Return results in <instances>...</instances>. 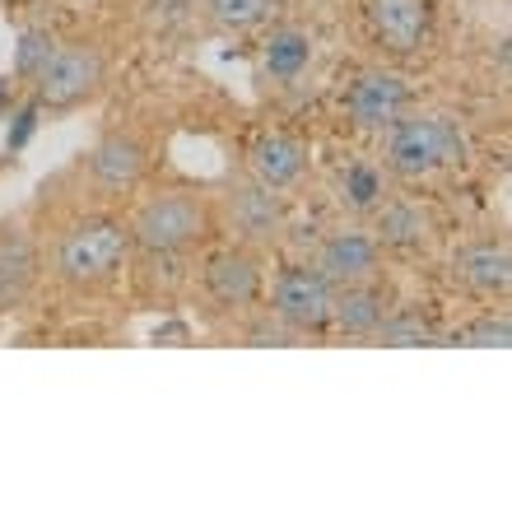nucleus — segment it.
I'll return each instance as SVG.
<instances>
[{
	"instance_id": "nucleus-7",
	"label": "nucleus",
	"mask_w": 512,
	"mask_h": 512,
	"mask_svg": "<svg viewBox=\"0 0 512 512\" xmlns=\"http://www.w3.org/2000/svg\"><path fill=\"white\" fill-rule=\"evenodd\" d=\"M378 238H368V233H331L322 243V270L331 284H364L378 275Z\"/></svg>"
},
{
	"instance_id": "nucleus-15",
	"label": "nucleus",
	"mask_w": 512,
	"mask_h": 512,
	"mask_svg": "<svg viewBox=\"0 0 512 512\" xmlns=\"http://www.w3.org/2000/svg\"><path fill=\"white\" fill-rule=\"evenodd\" d=\"M382 317H387V303H382L378 289H368V280L340 284V294L331 298V322L340 331H350V336H373Z\"/></svg>"
},
{
	"instance_id": "nucleus-21",
	"label": "nucleus",
	"mask_w": 512,
	"mask_h": 512,
	"mask_svg": "<svg viewBox=\"0 0 512 512\" xmlns=\"http://www.w3.org/2000/svg\"><path fill=\"white\" fill-rule=\"evenodd\" d=\"M373 336H382L387 345H433V340H438V331H433V326H424L419 317H382Z\"/></svg>"
},
{
	"instance_id": "nucleus-16",
	"label": "nucleus",
	"mask_w": 512,
	"mask_h": 512,
	"mask_svg": "<svg viewBox=\"0 0 512 512\" xmlns=\"http://www.w3.org/2000/svg\"><path fill=\"white\" fill-rule=\"evenodd\" d=\"M312 61V42L308 33H298V28H280V33H270L266 42V70L275 80H298Z\"/></svg>"
},
{
	"instance_id": "nucleus-5",
	"label": "nucleus",
	"mask_w": 512,
	"mask_h": 512,
	"mask_svg": "<svg viewBox=\"0 0 512 512\" xmlns=\"http://www.w3.org/2000/svg\"><path fill=\"white\" fill-rule=\"evenodd\" d=\"M331 298H336V284L326 280L322 270L294 266L275 284V317L289 331H317V326L331 322Z\"/></svg>"
},
{
	"instance_id": "nucleus-22",
	"label": "nucleus",
	"mask_w": 512,
	"mask_h": 512,
	"mask_svg": "<svg viewBox=\"0 0 512 512\" xmlns=\"http://www.w3.org/2000/svg\"><path fill=\"white\" fill-rule=\"evenodd\" d=\"M457 340H466V345H494V350H503L512 340V326L508 317H485V322H475L471 331H461Z\"/></svg>"
},
{
	"instance_id": "nucleus-4",
	"label": "nucleus",
	"mask_w": 512,
	"mask_h": 512,
	"mask_svg": "<svg viewBox=\"0 0 512 512\" xmlns=\"http://www.w3.org/2000/svg\"><path fill=\"white\" fill-rule=\"evenodd\" d=\"M33 84H38V103H47L52 112H70L103 89V56L94 47H84V42L56 47Z\"/></svg>"
},
{
	"instance_id": "nucleus-20",
	"label": "nucleus",
	"mask_w": 512,
	"mask_h": 512,
	"mask_svg": "<svg viewBox=\"0 0 512 512\" xmlns=\"http://www.w3.org/2000/svg\"><path fill=\"white\" fill-rule=\"evenodd\" d=\"M382 201V173L373 163H350L345 173V205L350 210H373Z\"/></svg>"
},
{
	"instance_id": "nucleus-19",
	"label": "nucleus",
	"mask_w": 512,
	"mask_h": 512,
	"mask_svg": "<svg viewBox=\"0 0 512 512\" xmlns=\"http://www.w3.org/2000/svg\"><path fill=\"white\" fill-rule=\"evenodd\" d=\"M52 52H56L52 33H42V28H28L24 38H19V52H14V75H19V80H38L42 66L52 61Z\"/></svg>"
},
{
	"instance_id": "nucleus-14",
	"label": "nucleus",
	"mask_w": 512,
	"mask_h": 512,
	"mask_svg": "<svg viewBox=\"0 0 512 512\" xmlns=\"http://www.w3.org/2000/svg\"><path fill=\"white\" fill-rule=\"evenodd\" d=\"M457 275L466 289H475V294H508V284H512V256L508 247H494V243H475L466 247V252L457 256Z\"/></svg>"
},
{
	"instance_id": "nucleus-13",
	"label": "nucleus",
	"mask_w": 512,
	"mask_h": 512,
	"mask_svg": "<svg viewBox=\"0 0 512 512\" xmlns=\"http://www.w3.org/2000/svg\"><path fill=\"white\" fill-rule=\"evenodd\" d=\"M303 163H308V149L298 145V140H289V135H261L252 145V173L270 191L294 187L298 177H303Z\"/></svg>"
},
{
	"instance_id": "nucleus-2",
	"label": "nucleus",
	"mask_w": 512,
	"mask_h": 512,
	"mask_svg": "<svg viewBox=\"0 0 512 512\" xmlns=\"http://www.w3.org/2000/svg\"><path fill=\"white\" fill-rule=\"evenodd\" d=\"M126 252H131V229H122L117 219H80L61 233L56 243V270L66 284H103L122 270Z\"/></svg>"
},
{
	"instance_id": "nucleus-12",
	"label": "nucleus",
	"mask_w": 512,
	"mask_h": 512,
	"mask_svg": "<svg viewBox=\"0 0 512 512\" xmlns=\"http://www.w3.org/2000/svg\"><path fill=\"white\" fill-rule=\"evenodd\" d=\"M38 280V252L19 229L0 233V312L19 308Z\"/></svg>"
},
{
	"instance_id": "nucleus-11",
	"label": "nucleus",
	"mask_w": 512,
	"mask_h": 512,
	"mask_svg": "<svg viewBox=\"0 0 512 512\" xmlns=\"http://www.w3.org/2000/svg\"><path fill=\"white\" fill-rule=\"evenodd\" d=\"M229 215L238 224V233H247L252 243H270L284 224L280 196L266 187V182H243V187L229 196Z\"/></svg>"
},
{
	"instance_id": "nucleus-17",
	"label": "nucleus",
	"mask_w": 512,
	"mask_h": 512,
	"mask_svg": "<svg viewBox=\"0 0 512 512\" xmlns=\"http://www.w3.org/2000/svg\"><path fill=\"white\" fill-rule=\"evenodd\" d=\"M378 238L387 247H419L424 238H429V219L419 215V205H410V201H391V205H382V215H378Z\"/></svg>"
},
{
	"instance_id": "nucleus-3",
	"label": "nucleus",
	"mask_w": 512,
	"mask_h": 512,
	"mask_svg": "<svg viewBox=\"0 0 512 512\" xmlns=\"http://www.w3.org/2000/svg\"><path fill=\"white\" fill-rule=\"evenodd\" d=\"M201 238H205V205L196 196H187V191L154 196L149 205H140V215L131 224V243L149 256L187 252Z\"/></svg>"
},
{
	"instance_id": "nucleus-8",
	"label": "nucleus",
	"mask_w": 512,
	"mask_h": 512,
	"mask_svg": "<svg viewBox=\"0 0 512 512\" xmlns=\"http://www.w3.org/2000/svg\"><path fill=\"white\" fill-rule=\"evenodd\" d=\"M368 14L391 52H419L429 42V0H373Z\"/></svg>"
},
{
	"instance_id": "nucleus-1",
	"label": "nucleus",
	"mask_w": 512,
	"mask_h": 512,
	"mask_svg": "<svg viewBox=\"0 0 512 512\" xmlns=\"http://www.w3.org/2000/svg\"><path fill=\"white\" fill-rule=\"evenodd\" d=\"M387 131V163L396 177H429L466 163V135L447 117H396Z\"/></svg>"
},
{
	"instance_id": "nucleus-6",
	"label": "nucleus",
	"mask_w": 512,
	"mask_h": 512,
	"mask_svg": "<svg viewBox=\"0 0 512 512\" xmlns=\"http://www.w3.org/2000/svg\"><path fill=\"white\" fill-rule=\"evenodd\" d=\"M345 108H350L354 126H364V131H387V126L410 108V84H405L401 75H391V70H364V75L354 80Z\"/></svg>"
},
{
	"instance_id": "nucleus-10",
	"label": "nucleus",
	"mask_w": 512,
	"mask_h": 512,
	"mask_svg": "<svg viewBox=\"0 0 512 512\" xmlns=\"http://www.w3.org/2000/svg\"><path fill=\"white\" fill-rule=\"evenodd\" d=\"M205 289L224 308H243L261 289V270H256V261L247 252H219L205 261Z\"/></svg>"
},
{
	"instance_id": "nucleus-23",
	"label": "nucleus",
	"mask_w": 512,
	"mask_h": 512,
	"mask_svg": "<svg viewBox=\"0 0 512 512\" xmlns=\"http://www.w3.org/2000/svg\"><path fill=\"white\" fill-rule=\"evenodd\" d=\"M38 108L42 103H28V108L14 112V126L5 131V149H10V154H19V149L33 140V131H38Z\"/></svg>"
},
{
	"instance_id": "nucleus-18",
	"label": "nucleus",
	"mask_w": 512,
	"mask_h": 512,
	"mask_svg": "<svg viewBox=\"0 0 512 512\" xmlns=\"http://www.w3.org/2000/svg\"><path fill=\"white\" fill-rule=\"evenodd\" d=\"M275 14V0H210V19L224 28H256Z\"/></svg>"
},
{
	"instance_id": "nucleus-9",
	"label": "nucleus",
	"mask_w": 512,
	"mask_h": 512,
	"mask_svg": "<svg viewBox=\"0 0 512 512\" xmlns=\"http://www.w3.org/2000/svg\"><path fill=\"white\" fill-rule=\"evenodd\" d=\"M89 173L103 191H131L145 173V145L135 135H108L89 154Z\"/></svg>"
}]
</instances>
